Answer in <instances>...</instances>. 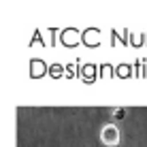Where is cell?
Segmentation results:
<instances>
[{"mask_svg": "<svg viewBox=\"0 0 147 147\" xmlns=\"http://www.w3.org/2000/svg\"><path fill=\"white\" fill-rule=\"evenodd\" d=\"M100 141H102V145H107V147L119 145V141H121L119 128L115 124H105L102 128H100Z\"/></svg>", "mask_w": 147, "mask_h": 147, "instance_id": "obj_1", "label": "cell"}, {"mask_svg": "<svg viewBox=\"0 0 147 147\" xmlns=\"http://www.w3.org/2000/svg\"><path fill=\"white\" fill-rule=\"evenodd\" d=\"M126 113H128V111H126L124 107H115V109H111V115H113V119H124V117H126Z\"/></svg>", "mask_w": 147, "mask_h": 147, "instance_id": "obj_2", "label": "cell"}]
</instances>
